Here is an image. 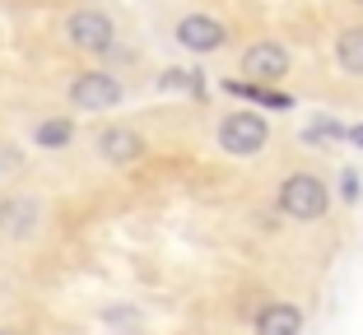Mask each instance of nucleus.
Segmentation results:
<instances>
[{"instance_id":"1","label":"nucleus","mask_w":363,"mask_h":335,"mask_svg":"<svg viewBox=\"0 0 363 335\" xmlns=\"http://www.w3.org/2000/svg\"><path fill=\"white\" fill-rule=\"evenodd\" d=\"M326 205H331V191H326V182L312 173H294L284 177V186H279V210H284L289 219H321L326 215Z\"/></svg>"},{"instance_id":"2","label":"nucleus","mask_w":363,"mask_h":335,"mask_svg":"<svg viewBox=\"0 0 363 335\" xmlns=\"http://www.w3.org/2000/svg\"><path fill=\"white\" fill-rule=\"evenodd\" d=\"M270 140V126L261 112H233V117H224V126H219V144H224L233 159H252V154H261Z\"/></svg>"},{"instance_id":"3","label":"nucleus","mask_w":363,"mask_h":335,"mask_svg":"<svg viewBox=\"0 0 363 335\" xmlns=\"http://www.w3.org/2000/svg\"><path fill=\"white\" fill-rule=\"evenodd\" d=\"M65 38H70L75 47H84V52H112L117 28H112V19L98 14V10H75L70 23H65Z\"/></svg>"},{"instance_id":"4","label":"nucleus","mask_w":363,"mask_h":335,"mask_svg":"<svg viewBox=\"0 0 363 335\" xmlns=\"http://www.w3.org/2000/svg\"><path fill=\"white\" fill-rule=\"evenodd\" d=\"M70 103L84 112H107L121 103V84L112 75H103V70H89V75H79L70 84Z\"/></svg>"},{"instance_id":"5","label":"nucleus","mask_w":363,"mask_h":335,"mask_svg":"<svg viewBox=\"0 0 363 335\" xmlns=\"http://www.w3.org/2000/svg\"><path fill=\"white\" fill-rule=\"evenodd\" d=\"M242 75L252 84H275V79L289 75V52L279 42H257L242 52Z\"/></svg>"},{"instance_id":"6","label":"nucleus","mask_w":363,"mask_h":335,"mask_svg":"<svg viewBox=\"0 0 363 335\" xmlns=\"http://www.w3.org/2000/svg\"><path fill=\"white\" fill-rule=\"evenodd\" d=\"M224 23L210 19V14H186V19L177 23V42L186 47V52H219L224 47Z\"/></svg>"},{"instance_id":"7","label":"nucleus","mask_w":363,"mask_h":335,"mask_svg":"<svg viewBox=\"0 0 363 335\" xmlns=\"http://www.w3.org/2000/svg\"><path fill=\"white\" fill-rule=\"evenodd\" d=\"M303 331V312L294 303H266L257 312V335H298Z\"/></svg>"},{"instance_id":"8","label":"nucleus","mask_w":363,"mask_h":335,"mask_svg":"<svg viewBox=\"0 0 363 335\" xmlns=\"http://www.w3.org/2000/svg\"><path fill=\"white\" fill-rule=\"evenodd\" d=\"M98 149H103L107 163H135L140 154H145V140H140L135 130L112 126V130H103V135H98Z\"/></svg>"},{"instance_id":"9","label":"nucleus","mask_w":363,"mask_h":335,"mask_svg":"<svg viewBox=\"0 0 363 335\" xmlns=\"http://www.w3.org/2000/svg\"><path fill=\"white\" fill-rule=\"evenodd\" d=\"M228 93L233 98H252V103H261V108H294V98L289 93H279V89H270V84H252V79H228Z\"/></svg>"},{"instance_id":"10","label":"nucleus","mask_w":363,"mask_h":335,"mask_svg":"<svg viewBox=\"0 0 363 335\" xmlns=\"http://www.w3.org/2000/svg\"><path fill=\"white\" fill-rule=\"evenodd\" d=\"M38 219H43V210L33 205V200H14V205L0 210V228L14 233V238H28L33 228H38Z\"/></svg>"},{"instance_id":"11","label":"nucleus","mask_w":363,"mask_h":335,"mask_svg":"<svg viewBox=\"0 0 363 335\" xmlns=\"http://www.w3.org/2000/svg\"><path fill=\"white\" fill-rule=\"evenodd\" d=\"M335 61L345 75H363V28H345L335 38Z\"/></svg>"},{"instance_id":"12","label":"nucleus","mask_w":363,"mask_h":335,"mask_svg":"<svg viewBox=\"0 0 363 335\" xmlns=\"http://www.w3.org/2000/svg\"><path fill=\"white\" fill-rule=\"evenodd\" d=\"M70 135H75L70 121H43V126H38V144H43V149H61V144H70Z\"/></svg>"},{"instance_id":"13","label":"nucleus","mask_w":363,"mask_h":335,"mask_svg":"<svg viewBox=\"0 0 363 335\" xmlns=\"http://www.w3.org/2000/svg\"><path fill=\"white\" fill-rule=\"evenodd\" d=\"M340 135H350L340 121H312L308 126V140H340Z\"/></svg>"},{"instance_id":"14","label":"nucleus","mask_w":363,"mask_h":335,"mask_svg":"<svg viewBox=\"0 0 363 335\" xmlns=\"http://www.w3.org/2000/svg\"><path fill=\"white\" fill-rule=\"evenodd\" d=\"M340 195L350 200V205L359 200V173H354V168H345V173H340Z\"/></svg>"},{"instance_id":"15","label":"nucleus","mask_w":363,"mask_h":335,"mask_svg":"<svg viewBox=\"0 0 363 335\" xmlns=\"http://www.w3.org/2000/svg\"><path fill=\"white\" fill-rule=\"evenodd\" d=\"M350 140H354V144L363 149V126H350Z\"/></svg>"},{"instance_id":"16","label":"nucleus","mask_w":363,"mask_h":335,"mask_svg":"<svg viewBox=\"0 0 363 335\" xmlns=\"http://www.w3.org/2000/svg\"><path fill=\"white\" fill-rule=\"evenodd\" d=\"M354 5H363V0H354Z\"/></svg>"},{"instance_id":"17","label":"nucleus","mask_w":363,"mask_h":335,"mask_svg":"<svg viewBox=\"0 0 363 335\" xmlns=\"http://www.w3.org/2000/svg\"><path fill=\"white\" fill-rule=\"evenodd\" d=\"M0 335H5V331H0Z\"/></svg>"}]
</instances>
